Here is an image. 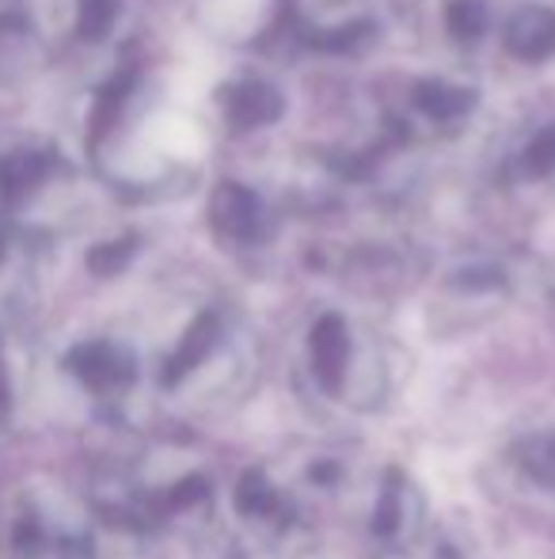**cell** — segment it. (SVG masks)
<instances>
[{
  "label": "cell",
  "instance_id": "cell-1",
  "mask_svg": "<svg viewBox=\"0 0 555 559\" xmlns=\"http://www.w3.org/2000/svg\"><path fill=\"white\" fill-rule=\"evenodd\" d=\"M61 160L46 148H12L0 156V217L35 202L58 176Z\"/></svg>",
  "mask_w": 555,
  "mask_h": 559
},
{
  "label": "cell",
  "instance_id": "cell-2",
  "mask_svg": "<svg viewBox=\"0 0 555 559\" xmlns=\"http://www.w3.org/2000/svg\"><path fill=\"white\" fill-rule=\"evenodd\" d=\"M217 99H221L225 122H229L237 133L275 126L278 118L286 115V96H281L270 81H260V76H252V81L225 84Z\"/></svg>",
  "mask_w": 555,
  "mask_h": 559
},
{
  "label": "cell",
  "instance_id": "cell-3",
  "mask_svg": "<svg viewBox=\"0 0 555 559\" xmlns=\"http://www.w3.org/2000/svg\"><path fill=\"white\" fill-rule=\"evenodd\" d=\"M209 222H214L217 236L232 243H255L267 233V214L255 191L244 183H221L209 199Z\"/></svg>",
  "mask_w": 555,
  "mask_h": 559
},
{
  "label": "cell",
  "instance_id": "cell-4",
  "mask_svg": "<svg viewBox=\"0 0 555 559\" xmlns=\"http://www.w3.org/2000/svg\"><path fill=\"white\" fill-rule=\"evenodd\" d=\"M506 50L526 66H541L555 53V12L548 4H521L503 35Z\"/></svg>",
  "mask_w": 555,
  "mask_h": 559
},
{
  "label": "cell",
  "instance_id": "cell-5",
  "mask_svg": "<svg viewBox=\"0 0 555 559\" xmlns=\"http://www.w3.org/2000/svg\"><path fill=\"white\" fill-rule=\"evenodd\" d=\"M411 99H415L419 111L437 126H457L475 111V92L460 88V84H449V81H419Z\"/></svg>",
  "mask_w": 555,
  "mask_h": 559
},
{
  "label": "cell",
  "instance_id": "cell-6",
  "mask_svg": "<svg viewBox=\"0 0 555 559\" xmlns=\"http://www.w3.org/2000/svg\"><path fill=\"white\" fill-rule=\"evenodd\" d=\"M350 358V332L339 317H324L312 328V361H316V373L327 381V389L342 381Z\"/></svg>",
  "mask_w": 555,
  "mask_h": 559
},
{
  "label": "cell",
  "instance_id": "cell-7",
  "mask_svg": "<svg viewBox=\"0 0 555 559\" xmlns=\"http://www.w3.org/2000/svg\"><path fill=\"white\" fill-rule=\"evenodd\" d=\"M35 53V31L15 15H0V81H15V76L27 73Z\"/></svg>",
  "mask_w": 555,
  "mask_h": 559
},
{
  "label": "cell",
  "instance_id": "cell-8",
  "mask_svg": "<svg viewBox=\"0 0 555 559\" xmlns=\"http://www.w3.org/2000/svg\"><path fill=\"white\" fill-rule=\"evenodd\" d=\"M491 27V12L483 0H449L445 4V31H449L457 43L475 46Z\"/></svg>",
  "mask_w": 555,
  "mask_h": 559
},
{
  "label": "cell",
  "instance_id": "cell-9",
  "mask_svg": "<svg viewBox=\"0 0 555 559\" xmlns=\"http://www.w3.org/2000/svg\"><path fill=\"white\" fill-rule=\"evenodd\" d=\"M119 20V0H76V35L84 43H104Z\"/></svg>",
  "mask_w": 555,
  "mask_h": 559
},
{
  "label": "cell",
  "instance_id": "cell-10",
  "mask_svg": "<svg viewBox=\"0 0 555 559\" xmlns=\"http://www.w3.org/2000/svg\"><path fill=\"white\" fill-rule=\"evenodd\" d=\"M521 176L544 179L555 171V126H544L529 138V145L521 148Z\"/></svg>",
  "mask_w": 555,
  "mask_h": 559
},
{
  "label": "cell",
  "instance_id": "cell-11",
  "mask_svg": "<svg viewBox=\"0 0 555 559\" xmlns=\"http://www.w3.org/2000/svg\"><path fill=\"white\" fill-rule=\"evenodd\" d=\"M130 255H134V240L104 243V248L92 251V266H96V271H114V266H122Z\"/></svg>",
  "mask_w": 555,
  "mask_h": 559
},
{
  "label": "cell",
  "instance_id": "cell-12",
  "mask_svg": "<svg viewBox=\"0 0 555 559\" xmlns=\"http://www.w3.org/2000/svg\"><path fill=\"white\" fill-rule=\"evenodd\" d=\"M0 255H4V228H0Z\"/></svg>",
  "mask_w": 555,
  "mask_h": 559
}]
</instances>
